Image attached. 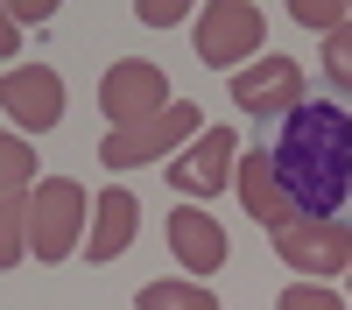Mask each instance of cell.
Returning a JSON list of instances; mask_svg holds the SVG:
<instances>
[{"mask_svg":"<svg viewBox=\"0 0 352 310\" xmlns=\"http://www.w3.org/2000/svg\"><path fill=\"white\" fill-rule=\"evenodd\" d=\"M268 169L296 219H345L352 212V106L303 99L282 120Z\"/></svg>","mask_w":352,"mask_h":310,"instance_id":"obj_1","label":"cell"},{"mask_svg":"<svg viewBox=\"0 0 352 310\" xmlns=\"http://www.w3.org/2000/svg\"><path fill=\"white\" fill-rule=\"evenodd\" d=\"M78 225H85V184L78 177H43L28 190V254L64 261L78 247Z\"/></svg>","mask_w":352,"mask_h":310,"instance_id":"obj_2","label":"cell"},{"mask_svg":"<svg viewBox=\"0 0 352 310\" xmlns=\"http://www.w3.org/2000/svg\"><path fill=\"white\" fill-rule=\"evenodd\" d=\"M261 36H268V21H261L254 0H212V8L197 14V56L212 71H240L261 49Z\"/></svg>","mask_w":352,"mask_h":310,"instance_id":"obj_3","label":"cell"},{"mask_svg":"<svg viewBox=\"0 0 352 310\" xmlns=\"http://www.w3.org/2000/svg\"><path fill=\"white\" fill-rule=\"evenodd\" d=\"M190 134H204V113H197L190 99H176L169 113H155L148 127L106 134V141H99V162H106V169H134V162H155V155H169V148H184Z\"/></svg>","mask_w":352,"mask_h":310,"instance_id":"obj_4","label":"cell"},{"mask_svg":"<svg viewBox=\"0 0 352 310\" xmlns=\"http://www.w3.org/2000/svg\"><path fill=\"white\" fill-rule=\"evenodd\" d=\"M162 92H169L162 71H155V64H141V56H127V64H113V71L99 78V106H106L113 134H120V127H148L155 113H169Z\"/></svg>","mask_w":352,"mask_h":310,"instance_id":"obj_5","label":"cell"},{"mask_svg":"<svg viewBox=\"0 0 352 310\" xmlns=\"http://www.w3.org/2000/svg\"><path fill=\"white\" fill-rule=\"evenodd\" d=\"M275 254L303 275H338V268H352V225L345 219H289V225H275Z\"/></svg>","mask_w":352,"mask_h":310,"instance_id":"obj_6","label":"cell"},{"mask_svg":"<svg viewBox=\"0 0 352 310\" xmlns=\"http://www.w3.org/2000/svg\"><path fill=\"white\" fill-rule=\"evenodd\" d=\"M232 99H240V113H254V120H289V113L303 106V64L296 56H261V64H247L232 78Z\"/></svg>","mask_w":352,"mask_h":310,"instance_id":"obj_7","label":"cell"},{"mask_svg":"<svg viewBox=\"0 0 352 310\" xmlns=\"http://www.w3.org/2000/svg\"><path fill=\"white\" fill-rule=\"evenodd\" d=\"M0 106L14 113V127L43 134L64 120V78H56L50 64H14L8 78H0Z\"/></svg>","mask_w":352,"mask_h":310,"instance_id":"obj_8","label":"cell"},{"mask_svg":"<svg viewBox=\"0 0 352 310\" xmlns=\"http://www.w3.org/2000/svg\"><path fill=\"white\" fill-rule=\"evenodd\" d=\"M169 254H176L184 268L212 275V268H226V225H219L212 212H197V205H176V212H169Z\"/></svg>","mask_w":352,"mask_h":310,"instance_id":"obj_9","label":"cell"},{"mask_svg":"<svg viewBox=\"0 0 352 310\" xmlns=\"http://www.w3.org/2000/svg\"><path fill=\"white\" fill-rule=\"evenodd\" d=\"M226 169H232V134H226V127H204V134H197V148L169 162V190L212 197V190H226Z\"/></svg>","mask_w":352,"mask_h":310,"instance_id":"obj_10","label":"cell"},{"mask_svg":"<svg viewBox=\"0 0 352 310\" xmlns=\"http://www.w3.org/2000/svg\"><path fill=\"white\" fill-rule=\"evenodd\" d=\"M134 225H141L134 190H106L99 197V219H92V240H85V261H113V254H127L134 247Z\"/></svg>","mask_w":352,"mask_h":310,"instance_id":"obj_11","label":"cell"},{"mask_svg":"<svg viewBox=\"0 0 352 310\" xmlns=\"http://www.w3.org/2000/svg\"><path fill=\"white\" fill-rule=\"evenodd\" d=\"M240 205L268 225H289L296 212H289V197H282V184H275V169H268V148H254V155H240Z\"/></svg>","mask_w":352,"mask_h":310,"instance_id":"obj_12","label":"cell"},{"mask_svg":"<svg viewBox=\"0 0 352 310\" xmlns=\"http://www.w3.org/2000/svg\"><path fill=\"white\" fill-rule=\"evenodd\" d=\"M134 310H219V296L197 289V282H148L134 296Z\"/></svg>","mask_w":352,"mask_h":310,"instance_id":"obj_13","label":"cell"},{"mask_svg":"<svg viewBox=\"0 0 352 310\" xmlns=\"http://www.w3.org/2000/svg\"><path fill=\"white\" fill-rule=\"evenodd\" d=\"M28 254V197H0V268H14Z\"/></svg>","mask_w":352,"mask_h":310,"instance_id":"obj_14","label":"cell"},{"mask_svg":"<svg viewBox=\"0 0 352 310\" xmlns=\"http://www.w3.org/2000/svg\"><path fill=\"white\" fill-rule=\"evenodd\" d=\"M28 177H36V148L21 134H0V197H14Z\"/></svg>","mask_w":352,"mask_h":310,"instance_id":"obj_15","label":"cell"},{"mask_svg":"<svg viewBox=\"0 0 352 310\" xmlns=\"http://www.w3.org/2000/svg\"><path fill=\"white\" fill-rule=\"evenodd\" d=\"M324 78H331V85H345V92H352V21H345V28H331V36H324Z\"/></svg>","mask_w":352,"mask_h":310,"instance_id":"obj_16","label":"cell"},{"mask_svg":"<svg viewBox=\"0 0 352 310\" xmlns=\"http://www.w3.org/2000/svg\"><path fill=\"white\" fill-rule=\"evenodd\" d=\"M289 21H303V28H345V0H289Z\"/></svg>","mask_w":352,"mask_h":310,"instance_id":"obj_17","label":"cell"},{"mask_svg":"<svg viewBox=\"0 0 352 310\" xmlns=\"http://www.w3.org/2000/svg\"><path fill=\"white\" fill-rule=\"evenodd\" d=\"M275 310H345V296H331L324 282H289Z\"/></svg>","mask_w":352,"mask_h":310,"instance_id":"obj_18","label":"cell"},{"mask_svg":"<svg viewBox=\"0 0 352 310\" xmlns=\"http://www.w3.org/2000/svg\"><path fill=\"white\" fill-rule=\"evenodd\" d=\"M141 21H155V28L162 21H184V8H169V0H141Z\"/></svg>","mask_w":352,"mask_h":310,"instance_id":"obj_19","label":"cell"},{"mask_svg":"<svg viewBox=\"0 0 352 310\" xmlns=\"http://www.w3.org/2000/svg\"><path fill=\"white\" fill-rule=\"evenodd\" d=\"M50 14H56V0H21V8H14V28H21V21H50Z\"/></svg>","mask_w":352,"mask_h":310,"instance_id":"obj_20","label":"cell"},{"mask_svg":"<svg viewBox=\"0 0 352 310\" xmlns=\"http://www.w3.org/2000/svg\"><path fill=\"white\" fill-rule=\"evenodd\" d=\"M14 36H21V28H14V8L0 0V56H14Z\"/></svg>","mask_w":352,"mask_h":310,"instance_id":"obj_21","label":"cell"},{"mask_svg":"<svg viewBox=\"0 0 352 310\" xmlns=\"http://www.w3.org/2000/svg\"><path fill=\"white\" fill-rule=\"evenodd\" d=\"M345 21H352V8H345Z\"/></svg>","mask_w":352,"mask_h":310,"instance_id":"obj_22","label":"cell"}]
</instances>
